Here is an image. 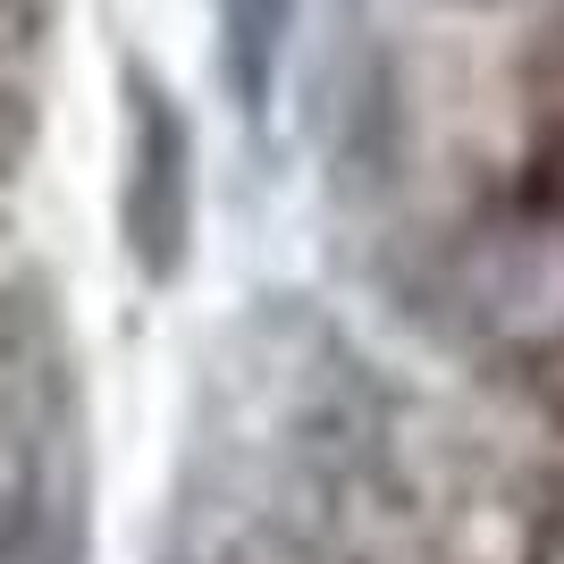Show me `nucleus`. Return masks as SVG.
<instances>
[{"mask_svg":"<svg viewBox=\"0 0 564 564\" xmlns=\"http://www.w3.org/2000/svg\"><path fill=\"white\" fill-rule=\"evenodd\" d=\"M194 236V135L161 76H127V245L152 279H177Z\"/></svg>","mask_w":564,"mask_h":564,"instance_id":"f257e3e1","label":"nucleus"},{"mask_svg":"<svg viewBox=\"0 0 564 564\" xmlns=\"http://www.w3.org/2000/svg\"><path fill=\"white\" fill-rule=\"evenodd\" d=\"M295 34V0H219V51H228V94L245 118L270 110Z\"/></svg>","mask_w":564,"mask_h":564,"instance_id":"f03ea898","label":"nucleus"},{"mask_svg":"<svg viewBox=\"0 0 564 564\" xmlns=\"http://www.w3.org/2000/svg\"><path fill=\"white\" fill-rule=\"evenodd\" d=\"M0 564H68L59 514L43 506V489H34V480L0 489Z\"/></svg>","mask_w":564,"mask_h":564,"instance_id":"7ed1b4c3","label":"nucleus"}]
</instances>
